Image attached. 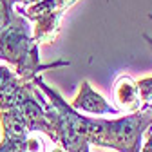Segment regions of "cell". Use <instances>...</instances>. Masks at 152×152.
Wrapping results in <instances>:
<instances>
[{"mask_svg": "<svg viewBox=\"0 0 152 152\" xmlns=\"http://www.w3.org/2000/svg\"><path fill=\"white\" fill-rule=\"evenodd\" d=\"M0 60L13 65L15 74L22 82L29 83L42 71L54 67H67L69 60H56L53 64H42L38 54V44L33 40L29 20L18 16V20L0 33Z\"/></svg>", "mask_w": 152, "mask_h": 152, "instance_id": "cell-1", "label": "cell"}, {"mask_svg": "<svg viewBox=\"0 0 152 152\" xmlns=\"http://www.w3.org/2000/svg\"><path fill=\"white\" fill-rule=\"evenodd\" d=\"M31 83L40 91L56 110V145L65 152H89L94 132V118L76 112L64 100L60 92L49 87L42 76H36Z\"/></svg>", "mask_w": 152, "mask_h": 152, "instance_id": "cell-2", "label": "cell"}, {"mask_svg": "<svg viewBox=\"0 0 152 152\" xmlns=\"http://www.w3.org/2000/svg\"><path fill=\"white\" fill-rule=\"evenodd\" d=\"M94 125L96 129L91 145L114 148L118 152H140L143 134L152 127V103H147L140 110L121 118H94Z\"/></svg>", "mask_w": 152, "mask_h": 152, "instance_id": "cell-3", "label": "cell"}, {"mask_svg": "<svg viewBox=\"0 0 152 152\" xmlns=\"http://www.w3.org/2000/svg\"><path fill=\"white\" fill-rule=\"evenodd\" d=\"M78 0H42L38 4L20 7L16 13L26 20L34 22L33 40L36 44H51L60 33V22L64 13Z\"/></svg>", "mask_w": 152, "mask_h": 152, "instance_id": "cell-4", "label": "cell"}, {"mask_svg": "<svg viewBox=\"0 0 152 152\" xmlns=\"http://www.w3.org/2000/svg\"><path fill=\"white\" fill-rule=\"evenodd\" d=\"M71 109H74L76 112H87V114H94V116H100V114H110V116H118L121 114L120 109L112 107L100 92H96L92 89V85L83 80L80 83L78 94L74 96V100L69 103Z\"/></svg>", "mask_w": 152, "mask_h": 152, "instance_id": "cell-5", "label": "cell"}, {"mask_svg": "<svg viewBox=\"0 0 152 152\" xmlns=\"http://www.w3.org/2000/svg\"><path fill=\"white\" fill-rule=\"evenodd\" d=\"M112 96L114 102L118 103L120 110H127L129 114L140 110V94L136 89V80H132L130 76H120V78L114 82L112 87Z\"/></svg>", "mask_w": 152, "mask_h": 152, "instance_id": "cell-6", "label": "cell"}, {"mask_svg": "<svg viewBox=\"0 0 152 152\" xmlns=\"http://www.w3.org/2000/svg\"><path fill=\"white\" fill-rule=\"evenodd\" d=\"M0 123H2V138H29L27 123L16 105L0 110Z\"/></svg>", "mask_w": 152, "mask_h": 152, "instance_id": "cell-7", "label": "cell"}, {"mask_svg": "<svg viewBox=\"0 0 152 152\" xmlns=\"http://www.w3.org/2000/svg\"><path fill=\"white\" fill-rule=\"evenodd\" d=\"M13 0H0V33L7 29L11 24H15L20 16L13 9Z\"/></svg>", "mask_w": 152, "mask_h": 152, "instance_id": "cell-8", "label": "cell"}, {"mask_svg": "<svg viewBox=\"0 0 152 152\" xmlns=\"http://www.w3.org/2000/svg\"><path fill=\"white\" fill-rule=\"evenodd\" d=\"M18 83H22V80L15 74V71H9L7 67L0 65V96H4L6 92L15 89Z\"/></svg>", "mask_w": 152, "mask_h": 152, "instance_id": "cell-9", "label": "cell"}, {"mask_svg": "<svg viewBox=\"0 0 152 152\" xmlns=\"http://www.w3.org/2000/svg\"><path fill=\"white\" fill-rule=\"evenodd\" d=\"M27 138H2L0 152H26Z\"/></svg>", "mask_w": 152, "mask_h": 152, "instance_id": "cell-10", "label": "cell"}, {"mask_svg": "<svg viewBox=\"0 0 152 152\" xmlns=\"http://www.w3.org/2000/svg\"><path fill=\"white\" fill-rule=\"evenodd\" d=\"M136 89H138V94H140V102L143 105L152 102V76L136 80Z\"/></svg>", "mask_w": 152, "mask_h": 152, "instance_id": "cell-11", "label": "cell"}, {"mask_svg": "<svg viewBox=\"0 0 152 152\" xmlns=\"http://www.w3.org/2000/svg\"><path fill=\"white\" fill-rule=\"evenodd\" d=\"M26 152H45V145L36 138H27Z\"/></svg>", "mask_w": 152, "mask_h": 152, "instance_id": "cell-12", "label": "cell"}, {"mask_svg": "<svg viewBox=\"0 0 152 152\" xmlns=\"http://www.w3.org/2000/svg\"><path fill=\"white\" fill-rule=\"evenodd\" d=\"M140 152H152V132H150V130L147 132V141L141 145Z\"/></svg>", "mask_w": 152, "mask_h": 152, "instance_id": "cell-13", "label": "cell"}, {"mask_svg": "<svg viewBox=\"0 0 152 152\" xmlns=\"http://www.w3.org/2000/svg\"><path fill=\"white\" fill-rule=\"evenodd\" d=\"M38 2H42V0H13V4H26V6H33Z\"/></svg>", "mask_w": 152, "mask_h": 152, "instance_id": "cell-14", "label": "cell"}, {"mask_svg": "<svg viewBox=\"0 0 152 152\" xmlns=\"http://www.w3.org/2000/svg\"><path fill=\"white\" fill-rule=\"evenodd\" d=\"M143 40H145V42L148 44V47L152 49V36H150V34H147V33H143Z\"/></svg>", "mask_w": 152, "mask_h": 152, "instance_id": "cell-15", "label": "cell"}, {"mask_svg": "<svg viewBox=\"0 0 152 152\" xmlns=\"http://www.w3.org/2000/svg\"><path fill=\"white\" fill-rule=\"evenodd\" d=\"M51 152H65V150H64V148H62V147H54V148H53V150H51Z\"/></svg>", "mask_w": 152, "mask_h": 152, "instance_id": "cell-16", "label": "cell"}]
</instances>
